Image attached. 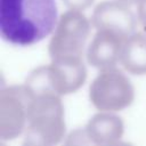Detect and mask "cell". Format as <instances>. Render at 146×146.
<instances>
[{"label":"cell","instance_id":"obj_1","mask_svg":"<svg viewBox=\"0 0 146 146\" xmlns=\"http://www.w3.org/2000/svg\"><path fill=\"white\" fill-rule=\"evenodd\" d=\"M57 25L55 0H0V35L16 46H30Z\"/></svg>","mask_w":146,"mask_h":146},{"label":"cell","instance_id":"obj_2","mask_svg":"<svg viewBox=\"0 0 146 146\" xmlns=\"http://www.w3.org/2000/svg\"><path fill=\"white\" fill-rule=\"evenodd\" d=\"M64 107L60 96L38 95L31 100L25 128L26 145H56L65 136Z\"/></svg>","mask_w":146,"mask_h":146},{"label":"cell","instance_id":"obj_3","mask_svg":"<svg viewBox=\"0 0 146 146\" xmlns=\"http://www.w3.org/2000/svg\"><path fill=\"white\" fill-rule=\"evenodd\" d=\"M87 79V68L81 59H57L49 65L34 68L25 84L34 96L54 94L68 95L79 90Z\"/></svg>","mask_w":146,"mask_h":146},{"label":"cell","instance_id":"obj_4","mask_svg":"<svg viewBox=\"0 0 146 146\" xmlns=\"http://www.w3.org/2000/svg\"><path fill=\"white\" fill-rule=\"evenodd\" d=\"M89 34L90 22L81 10L70 9L64 13L48 46L51 60L81 59Z\"/></svg>","mask_w":146,"mask_h":146},{"label":"cell","instance_id":"obj_5","mask_svg":"<svg viewBox=\"0 0 146 146\" xmlns=\"http://www.w3.org/2000/svg\"><path fill=\"white\" fill-rule=\"evenodd\" d=\"M89 99L99 111L116 112L132 104L135 89L120 70L115 67L100 70L89 87Z\"/></svg>","mask_w":146,"mask_h":146},{"label":"cell","instance_id":"obj_6","mask_svg":"<svg viewBox=\"0 0 146 146\" xmlns=\"http://www.w3.org/2000/svg\"><path fill=\"white\" fill-rule=\"evenodd\" d=\"M34 95L24 84L2 87L0 90V139L11 140L27 124V110Z\"/></svg>","mask_w":146,"mask_h":146},{"label":"cell","instance_id":"obj_7","mask_svg":"<svg viewBox=\"0 0 146 146\" xmlns=\"http://www.w3.org/2000/svg\"><path fill=\"white\" fill-rule=\"evenodd\" d=\"M91 23L96 30L113 31L128 39L135 33L137 18L127 3L120 0H106L95 7Z\"/></svg>","mask_w":146,"mask_h":146},{"label":"cell","instance_id":"obj_8","mask_svg":"<svg viewBox=\"0 0 146 146\" xmlns=\"http://www.w3.org/2000/svg\"><path fill=\"white\" fill-rule=\"evenodd\" d=\"M124 39L120 34L108 30H97L87 50L88 63L99 70L115 67L121 59Z\"/></svg>","mask_w":146,"mask_h":146},{"label":"cell","instance_id":"obj_9","mask_svg":"<svg viewBox=\"0 0 146 146\" xmlns=\"http://www.w3.org/2000/svg\"><path fill=\"white\" fill-rule=\"evenodd\" d=\"M83 130L88 144L111 146L120 144L124 132V124L120 116L102 111L88 121Z\"/></svg>","mask_w":146,"mask_h":146},{"label":"cell","instance_id":"obj_10","mask_svg":"<svg viewBox=\"0 0 146 146\" xmlns=\"http://www.w3.org/2000/svg\"><path fill=\"white\" fill-rule=\"evenodd\" d=\"M125 71L135 75L146 74V33L135 32L123 44L121 59Z\"/></svg>","mask_w":146,"mask_h":146},{"label":"cell","instance_id":"obj_11","mask_svg":"<svg viewBox=\"0 0 146 146\" xmlns=\"http://www.w3.org/2000/svg\"><path fill=\"white\" fill-rule=\"evenodd\" d=\"M63 1L68 9H74V10H83L90 7L94 2V0H63Z\"/></svg>","mask_w":146,"mask_h":146},{"label":"cell","instance_id":"obj_12","mask_svg":"<svg viewBox=\"0 0 146 146\" xmlns=\"http://www.w3.org/2000/svg\"><path fill=\"white\" fill-rule=\"evenodd\" d=\"M138 21L143 27V32L146 33V0H140L138 3Z\"/></svg>","mask_w":146,"mask_h":146},{"label":"cell","instance_id":"obj_13","mask_svg":"<svg viewBox=\"0 0 146 146\" xmlns=\"http://www.w3.org/2000/svg\"><path fill=\"white\" fill-rule=\"evenodd\" d=\"M120 1H122L127 5H133V3H139L140 0H120Z\"/></svg>","mask_w":146,"mask_h":146}]
</instances>
